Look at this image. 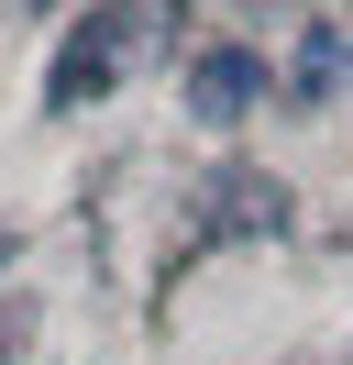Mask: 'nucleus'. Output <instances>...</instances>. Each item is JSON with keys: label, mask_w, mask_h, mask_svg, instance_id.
Returning a JSON list of instances; mask_svg holds the SVG:
<instances>
[{"label": "nucleus", "mask_w": 353, "mask_h": 365, "mask_svg": "<svg viewBox=\"0 0 353 365\" xmlns=\"http://www.w3.org/2000/svg\"><path fill=\"white\" fill-rule=\"evenodd\" d=\"M0 266H11V232H0Z\"/></svg>", "instance_id": "4"}, {"label": "nucleus", "mask_w": 353, "mask_h": 365, "mask_svg": "<svg viewBox=\"0 0 353 365\" xmlns=\"http://www.w3.org/2000/svg\"><path fill=\"white\" fill-rule=\"evenodd\" d=\"M22 11H44V0H22Z\"/></svg>", "instance_id": "5"}, {"label": "nucleus", "mask_w": 353, "mask_h": 365, "mask_svg": "<svg viewBox=\"0 0 353 365\" xmlns=\"http://www.w3.org/2000/svg\"><path fill=\"white\" fill-rule=\"evenodd\" d=\"M122 67H132V11L110 0V11H88V23L66 34L56 67H44V111H88V100H100Z\"/></svg>", "instance_id": "1"}, {"label": "nucleus", "mask_w": 353, "mask_h": 365, "mask_svg": "<svg viewBox=\"0 0 353 365\" xmlns=\"http://www.w3.org/2000/svg\"><path fill=\"white\" fill-rule=\"evenodd\" d=\"M254 100H265V56H254V45H210V56L188 67V111H199V122H243Z\"/></svg>", "instance_id": "2"}, {"label": "nucleus", "mask_w": 353, "mask_h": 365, "mask_svg": "<svg viewBox=\"0 0 353 365\" xmlns=\"http://www.w3.org/2000/svg\"><path fill=\"white\" fill-rule=\"evenodd\" d=\"M320 89H331V34L309 23V34H298V100H320Z\"/></svg>", "instance_id": "3"}]
</instances>
